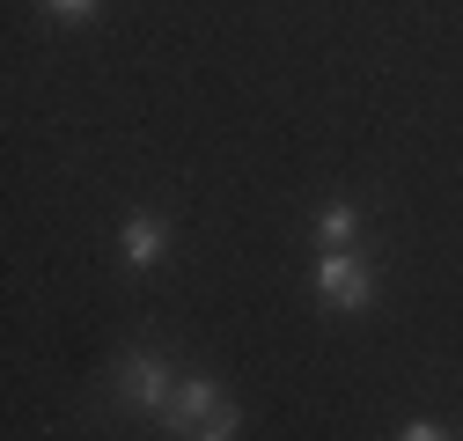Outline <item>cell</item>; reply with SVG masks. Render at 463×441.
Returning a JSON list of instances; mask_svg holds the SVG:
<instances>
[{
    "label": "cell",
    "mask_w": 463,
    "mask_h": 441,
    "mask_svg": "<svg viewBox=\"0 0 463 441\" xmlns=\"http://www.w3.org/2000/svg\"><path fill=\"white\" fill-rule=\"evenodd\" d=\"M162 427L177 434V441H236V434H243V412H236V398H228L221 382L177 375V398H169Z\"/></svg>",
    "instance_id": "1"
},
{
    "label": "cell",
    "mask_w": 463,
    "mask_h": 441,
    "mask_svg": "<svg viewBox=\"0 0 463 441\" xmlns=\"http://www.w3.org/2000/svg\"><path fill=\"white\" fill-rule=\"evenodd\" d=\"M317 295H324V309H368L375 302V272H368V258H354V250H324V265H317Z\"/></svg>",
    "instance_id": "2"
},
{
    "label": "cell",
    "mask_w": 463,
    "mask_h": 441,
    "mask_svg": "<svg viewBox=\"0 0 463 441\" xmlns=\"http://www.w3.org/2000/svg\"><path fill=\"white\" fill-rule=\"evenodd\" d=\"M118 398H126L133 412H155V419H162L169 398H177V375H169L155 353H126V361H118Z\"/></svg>",
    "instance_id": "3"
},
{
    "label": "cell",
    "mask_w": 463,
    "mask_h": 441,
    "mask_svg": "<svg viewBox=\"0 0 463 441\" xmlns=\"http://www.w3.org/2000/svg\"><path fill=\"white\" fill-rule=\"evenodd\" d=\"M118 250H126V265H162V250H169V229H162L155 213H126Z\"/></svg>",
    "instance_id": "4"
},
{
    "label": "cell",
    "mask_w": 463,
    "mask_h": 441,
    "mask_svg": "<svg viewBox=\"0 0 463 441\" xmlns=\"http://www.w3.org/2000/svg\"><path fill=\"white\" fill-rule=\"evenodd\" d=\"M317 236H324V250H354V236H361V213L345 206V199H338V206H324V213H317Z\"/></svg>",
    "instance_id": "5"
},
{
    "label": "cell",
    "mask_w": 463,
    "mask_h": 441,
    "mask_svg": "<svg viewBox=\"0 0 463 441\" xmlns=\"http://www.w3.org/2000/svg\"><path fill=\"white\" fill-rule=\"evenodd\" d=\"M103 8V0H44V15H60V23H89Z\"/></svg>",
    "instance_id": "6"
},
{
    "label": "cell",
    "mask_w": 463,
    "mask_h": 441,
    "mask_svg": "<svg viewBox=\"0 0 463 441\" xmlns=\"http://www.w3.org/2000/svg\"><path fill=\"white\" fill-rule=\"evenodd\" d=\"M397 441H449V434H441V427H434V419H412V427H404V434H397Z\"/></svg>",
    "instance_id": "7"
}]
</instances>
